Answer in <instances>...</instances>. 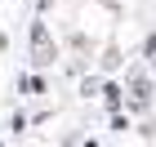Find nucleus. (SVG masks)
I'll return each instance as SVG.
<instances>
[{
    "label": "nucleus",
    "mask_w": 156,
    "mask_h": 147,
    "mask_svg": "<svg viewBox=\"0 0 156 147\" xmlns=\"http://www.w3.org/2000/svg\"><path fill=\"white\" fill-rule=\"evenodd\" d=\"M31 45H36V62H49V36H45V27H36Z\"/></svg>",
    "instance_id": "f257e3e1"
}]
</instances>
